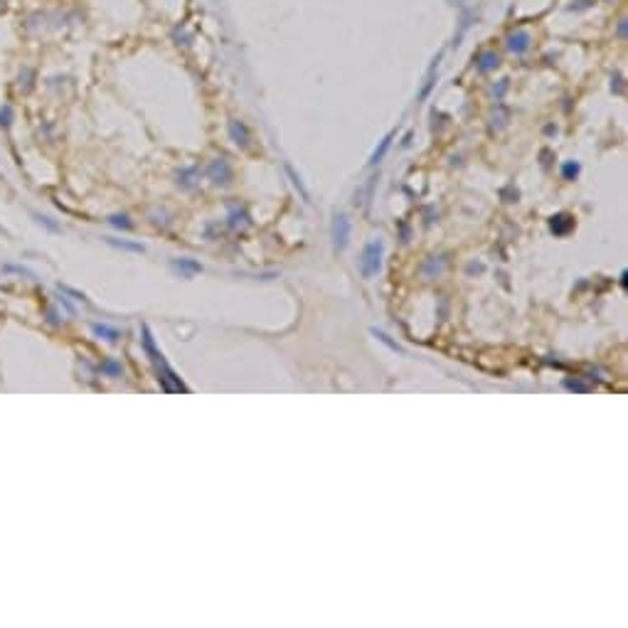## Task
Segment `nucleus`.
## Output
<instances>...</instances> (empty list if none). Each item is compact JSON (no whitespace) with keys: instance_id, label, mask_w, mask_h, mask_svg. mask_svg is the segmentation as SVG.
I'll list each match as a JSON object with an SVG mask.
<instances>
[{"instance_id":"4468645a","label":"nucleus","mask_w":628,"mask_h":628,"mask_svg":"<svg viewBox=\"0 0 628 628\" xmlns=\"http://www.w3.org/2000/svg\"><path fill=\"white\" fill-rule=\"evenodd\" d=\"M109 224L116 227V229H131V227H133V222H128L126 214H111V217H109Z\"/></svg>"},{"instance_id":"9d476101","label":"nucleus","mask_w":628,"mask_h":628,"mask_svg":"<svg viewBox=\"0 0 628 628\" xmlns=\"http://www.w3.org/2000/svg\"><path fill=\"white\" fill-rule=\"evenodd\" d=\"M370 335H372V338H375L377 343H382L385 348H389L392 353H399V355L404 353V348H402V345H399L397 340H392V335H387L385 330H380V328H370Z\"/></svg>"},{"instance_id":"20e7f679","label":"nucleus","mask_w":628,"mask_h":628,"mask_svg":"<svg viewBox=\"0 0 628 628\" xmlns=\"http://www.w3.org/2000/svg\"><path fill=\"white\" fill-rule=\"evenodd\" d=\"M549 229L557 234V237H564L569 234L571 229H574V217L567 214V212H559V214H554L552 219H549Z\"/></svg>"},{"instance_id":"0eeeda50","label":"nucleus","mask_w":628,"mask_h":628,"mask_svg":"<svg viewBox=\"0 0 628 628\" xmlns=\"http://www.w3.org/2000/svg\"><path fill=\"white\" fill-rule=\"evenodd\" d=\"M394 133L397 131H389L387 136L380 141V146L372 150V155H370V165H377V163H382L385 160V155H387V150H389V146H392V141H394Z\"/></svg>"},{"instance_id":"423d86ee","label":"nucleus","mask_w":628,"mask_h":628,"mask_svg":"<svg viewBox=\"0 0 628 628\" xmlns=\"http://www.w3.org/2000/svg\"><path fill=\"white\" fill-rule=\"evenodd\" d=\"M508 47H510V52H515V55L527 52V50H530V35H527V32H522V30L512 32V35L508 37Z\"/></svg>"},{"instance_id":"f8f14e48","label":"nucleus","mask_w":628,"mask_h":628,"mask_svg":"<svg viewBox=\"0 0 628 628\" xmlns=\"http://www.w3.org/2000/svg\"><path fill=\"white\" fill-rule=\"evenodd\" d=\"M500 64V60H498V55L495 52H483L478 57V69L480 72H490V69H495Z\"/></svg>"},{"instance_id":"ddd939ff","label":"nucleus","mask_w":628,"mask_h":628,"mask_svg":"<svg viewBox=\"0 0 628 628\" xmlns=\"http://www.w3.org/2000/svg\"><path fill=\"white\" fill-rule=\"evenodd\" d=\"M101 370H104L109 377H121V375H123V367H121L116 360H106V362L101 365Z\"/></svg>"},{"instance_id":"9b49d317","label":"nucleus","mask_w":628,"mask_h":628,"mask_svg":"<svg viewBox=\"0 0 628 628\" xmlns=\"http://www.w3.org/2000/svg\"><path fill=\"white\" fill-rule=\"evenodd\" d=\"M91 330H94L96 338H101L106 343H119V338H121L119 330L111 328V326H104V323H91Z\"/></svg>"},{"instance_id":"6e6552de","label":"nucleus","mask_w":628,"mask_h":628,"mask_svg":"<svg viewBox=\"0 0 628 628\" xmlns=\"http://www.w3.org/2000/svg\"><path fill=\"white\" fill-rule=\"evenodd\" d=\"M229 136H232V141L241 146V148H246L249 146V133H246V126L241 123V121H229Z\"/></svg>"},{"instance_id":"39448f33","label":"nucleus","mask_w":628,"mask_h":628,"mask_svg":"<svg viewBox=\"0 0 628 628\" xmlns=\"http://www.w3.org/2000/svg\"><path fill=\"white\" fill-rule=\"evenodd\" d=\"M170 266L178 271L180 276H185V278H190V276H195V273H202V264H197L195 259H187V256H182V259H173V261H170Z\"/></svg>"},{"instance_id":"f3484780","label":"nucleus","mask_w":628,"mask_h":628,"mask_svg":"<svg viewBox=\"0 0 628 628\" xmlns=\"http://www.w3.org/2000/svg\"><path fill=\"white\" fill-rule=\"evenodd\" d=\"M286 173H288V175H291V180H293V185H296V187H298V190H300V195H303V197H305V200H308V192H305V187H303V182H300V178H298V175H296V173H293V168H291V165H286Z\"/></svg>"},{"instance_id":"dca6fc26","label":"nucleus","mask_w":628,"mask_h":628,"mask_svg":"<svg viewBox=\"0 0 628 628\" xmlns=\"http://www.w3.org/2000/svg\"><path fill=\"white\" fill-rule=\"evenodd\" d=\"M35 219H37V224H42V227H47L50 232H62L60 224H55L50 217H45V214H35Z\"/></svg>"},{"instance_id":"f03ea898","label":"nucleus","mask_w":628,"mask_h":628,"mask_svg":"<svg viewBox=\"0 0 628 628\" xmlns=\"http://www.w3.org/2000/svg\"><path fill=\"white\" fill-rule=\"evenodd\" d=\"M382 256H385V241L382 239H372L362 246V254L358 259L360 273L365 278H375L380 269H382Z\"/></svg>"},{"instance_id":"2eb2a0df","label":"nucleus","mask_w":628,"mask_h":628,"mask_svg":"<svg viewBox=\"0 0 628 628\" xmlns=\"http://www.w3.org/2000/svg\"><path fill=\"white\" fill-rule=\"evenodd\" d=\"M579 170H581V168H579V163H564V165H562V175H564L567 180H574L576 175H579Z\"/></svg>"},{"instance_id":"6ab92c4d","label":"nucleus","mask_w":628,"mask_h":628,"mask_svg":"<svg viewBox=\"0 0 628 628\" xmlns=\"http://www.w3.org/2000/svg\"><path fill=\"white\" fill-rule=\"evenodd\" d=\"M3 271H15V273H30L28 269H23V266H3Z\"/></svg>"},{"instance_id":"1a4fd4ad","label":"nucleus","mask_w":628,"mask_h":628,"mask_svg":"<svg viewBox=\"0 0 628 628\" xmlns=\"http://www.w3.org/2000/svg\"><path fill=\"white\" fill-rule=\"evenodd\" d=\"M104 241H106L109 246H114V249H121V251H131V254H143V251H146V246H143V244H138V241L114 239V237H106Z\"/></svg>"},{"instance_id":"7ed1b4c3","label":"nucleus","mask_w":628,"mask_h":628,"mask_svg":"<svg viewBox=\"0 0 628 628\" xmlns=\"http://www.w3.org/2000/svg\"><path fill=\"white\" fill-rule=\"evenodd\" d=\"M350 229H353V224H350L348 214H335V217H333L330 237H333V249H335V251H343V249L348 246V241H350Z\"/></svg>"},{"instance_id":"aec40b11","label":"nucleus","mask_w":628,"mask_h":628,"mask_svg":"<svg viewBox=\"0 0 628 628\" xmlns=\"http://www.w3.org/2000/svg\"><path fill=\"white\" fill-rule=\"evenodd\" d=\"M3 3H5V0H0V8H3Z\"/></svg>"},{"instance_id":"a211bd4d","label":"nucleus","mask_w":628,"mask_h":628,"mask_svg":"<svg viewBox=\"0 0 628 628\" xmlns=\"http://www.w3.org/2000/svg\"><path fill=\"white\" fill-rule=\"evenodd\" d=\"M10 116H13L10 106H3L0 109V126H10Z\"/></svg>"},{"instance_id":"f257e3e1","label":"nucleus","mask_w":628,"mask_h":628,"mask_svg":"<svg viewBox=\"0 0 628 628\" xmlns=\"http://www.w3.org/2000/svg\"><path fill=\"white\" fill-rule=\"evenodd\" d=\"M143 348H146V355L150 358V362L155 365V372H158V382L165 392H190V387L180 380L175 375V370L165 362L163 353L155 348V340H153V333H150L148 326H143Z\"/></svg>"}]
</instances>
